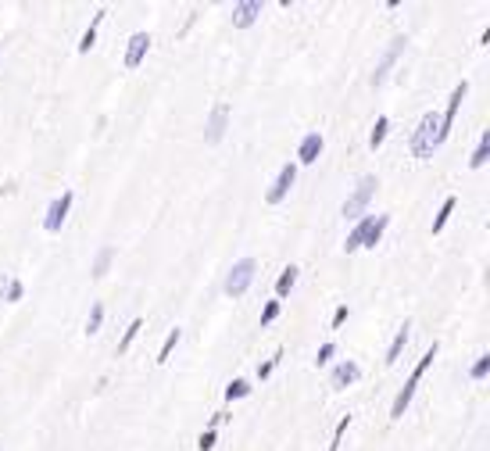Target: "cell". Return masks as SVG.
Listing matches in <instances>:
<instances>
[{
  "mask_svg": "<svg viewBox=\"0 0 490 451\" xmlns=\"http://www.w3.org/2000/svg\"><path fill=\"white\" fill-rule=\"evenodd\" d=\"M319 154H322V133H308V136L301 140V147H297V162L311 165Z\"/></svg>",
  "mask_w": 490,
  "mask_h": 451,
  "instance_id": "7c38bea8",
  "label": "cell"
},
{
  "mask_svg": "<svg viewBox=\"0 0 490 451\" xmlns=\"http://www.w3.org/2000/svg\"><path fill=\"white\" fill-rule=\"evenodd\" d=\"M387 226H390V215H372V222H369V229H365V240H361V247H376Z\"/></svg>",
  "mask_w": 490,
  "mask_h": 451,
  "instance_id": "9a60e30c",
  "label": "cell"
},
{
  "mask_svg": "<svg viewBox=\"0 0 490 451\" xmlns=\"http://www.w3.org/2000/svg\"><path fill=\"white\" fill-rule=\"evenodd\" d=\"M104 8L97 11V14H93V22H90V29H86V33H83V40H79V54H90L93 51V43H97V25L104 22Z\"/></svg>",
  "mask_w": 490,
  "mask_h": 451,
  "instance_id": "2e32d148",
  "label": "cell"
},
{
  "mask_svg": "<svg viewBox=\"0 0 490 451\" xmlns=\"http://www.w3.org/2000/svg\"><path fill=\"white\" fill-rule=\"evenodd\" d=\"M297 272H301L297 266H287V269H283V276L276 279V294H279V298H287V294L294 290V283H297Z\"/></svg>",
  "mask_w": 490,
  "mask_h": 451,
  "instance_id": "ac0fdd59",
  "label": "cell"
},
{
  "mask_svg": "<svg viewBox=\"0 0 490 451\" xmlns=\"http://www.w3.org/2000/svg\"><path fill=\"white\" fill-rule=\"evenodd\" d=\"M247 394H250V383H247V380H233V383L226 387V398H229V401H236V398H247Z\"/></svg>",
  "mask_w": 490,
  "mask_h": 451,
  "instance_id": "d4e9b609",
  "label": "cell"
},
{
  "mask_svg": "<svg viewBox=\"0 0 490 451\" xmlns=\"http://www.w3.org/2000/svg\"><path fill=\"white\" fill-rule=\"evenodd\" d=\"M376 186H379L376 176H361V179H358V186L351 190V197H347L344 208H340L344 219H361V215H365L369 201H372V194H376Z\"/></svg>",
  "mask_w": 490,
  "mask_h": 451,
  "instance_id": "7a4b0ae2",
  "label": "cell"
},
{
  "mask_svg": "<svg viewBox=\"0 0 490 451\" xmlns=\"http://www.w3.org/2000/svg\"><path fill=\"white\" fill-rule=\"evenodd\" d=\"M344 322H347V308L340 305V308H337V312H333V326H344Z\"/></svg>",
  "mask_w": 490,
  "mask_h": 451,
  "instance_id": "d6a6232c",
  "label": "cell"
},
{
  "mask_svg": "<svg viewBox=\"0 0 490 451\" xmlns=\"http://www.w3.org/2000/svg\"><path fill=\"white\" fill-rule=\"evenodd\" d=\"M404 51V36H394L390 40V47L383 51V57H379V65H376V72H372V86H383V79L390 75V68H394V61H398V54Z\"/></svg>",
  "mask_w": 490,
  "mask_h": 451,
  "instance_id": "ba28073f",
  "label": "cell"
},
{
  "mask_svg": "<svg viewBox=\"0 0 490 451\" xmlns=\"http://www.w3.org/2000/svg\"><path fill=\"white\" fill-rule=\"evenodd\" d=\"M258 14H261V0H240V4H233V25L250 29L258 22Z\"/></svg>",
  "mask_w": 490,
  "mask_h": 451,
  "instance_id": "9c48e42d",
  "label": "cell"
},
{
  "mask_svg": "<svg viewBox=\"0 0 490 451\" xmlns=\"http://www.w3.org/2000/svg\"><path fill=\"white\" fill-rule=\"evenodd\" d=\"M101 322H104V305H93L90 308V319H86V333L93 337V333L101 330Z\"/></svg>",
  "mask_w": 490,
  "mask_h": 451,
  "instance_id": "cb8c5ba5",
  "label": "cell"
},
{
  "mask_svg": "<svg viewBox=\"0 0 490 451\" xmlns=\"http://www.w3.org/2000/svg\"><path fill=\"white\" fill-rule=\"evenodd\" d=\"M358 376H361V369L354 362H340L333 369V376H329V387H333V391H344V387H351Z\"/></svg>",
  "mask_w": 490,
  "mask_h": 451,
  "instance_id": "8fae6325",
  "label": "cell"
},
{
  "mask_svg": "<svg viewBox=\"0 0 490 451\" xmlns=\"http://www.w3.org/2000/svg\"><path fill=\"white\" fill-rule=\"evenodd\" d=\"M347 426H351V415H344L340 423H337V430H333V444H329V451H337V448H340V441H344Z\"/></svg>",
  "mask_w": 490,
  "mask_h": 451,
  "instance_id": "4316f807",
  "label": "cell"
},
{
  "mask_svg": "<svg viewBox=\"0 0 490 451\" xmlns=\"http://www.w3.org/2000/svg\"><path fill=\"white\" fill-rule=\"evenodd\" d=\"M226 126H229V104L226 101H215L208 122H204V144H218L226 136Z\"/></svg>",
  "mask_w": 490,
  "mask_h": 451,
  "instance_id": "5b68a950",
  "label": "cell"
},
{
  "mask_svg": "<svg viewBox=\"0 0 490 451\" xmlns=\"http://www.w3.org/2000/svg\"><path fill=\"white\" fill-rule=\"evenodd\" d=\"M451 211H454V197H448L444 205H440V211H437V219H433V233H440L448 226V219H451Z\"/></svg>",
  "mask_w": 490,
  "mask_h": 451,
  "instance_id": "603a6c76",
  "label": "cell"
},
{
  "mask_svg": "<svg viewBox=\"0 0 490 451\" xmlns=\"http://www.w3.org/2000/svg\"><path fill=\"white\" fill-rule=\"evenodd\" d=\"M333 355H337V344H322L319 355H315V365H326L329 359H333Z\"/></svg>",
  "mask_w": 490,
  "mask_h": 451,
  "instance_id": "f1b7e54d",
  "label": "cell"
},
{
  "mask_svg": "<svg viewBox=\"0 0 490 451\" xmlns=\"http://www.w3.org/2000/svg\"><path fill=\"white\" fill-rule=\"evenodd\" d=\"M255 276H258L255 258H240V261H233V269H229V276H226V294H229V298H244L247 287L255 283Z\"/></svg>",
  "mask_w": 490,
  "mask_h": 451,
  "instance_id": "3957f363",
  "label": "cell"
},
{
  "mask_svg": "<svg viewBox=\"0 0 490 451\" xmlns=\"http://www.w3.org/2000/svg\"><path fill=\"white\" fill-rule=\"evenodd\" d=\"M437 129H440V115H437V112L422 115L419 129L412 133V154H415V158H433V151L440 147V140H437Z\"/></svg>",
  "mask_w": 490,
  "mask_h": 451,
  "instance_id": "6da1fadb",
  "label": "cell"
},
{
  "mask_svg": "<svg viewBox=\"0 0 490 451\" xmlns=\"http://www.w3.org/2000/svg\"><path fill=\"white\" fill-rule=\"evenodd\" d=\"M144 330V319H133L129 326H125V333H122V340H118V355H125L133 348V340H136V333Z\"/></svg>",
  "mask_w": 490,
  "mask_h": 451,
  "instance_id": "d6986e66",
  "label": "cell"
},
{
  "mask_svg": "<svg viewBox=\"0 0 490 451\" xmlns=\"http://www.w3.org/2000/svg\"><path fill=\"white\" fill-rule=\"evenodd\" d=\"M387 129H390V118H387V115H379V118H376V126H372V133H369V147H372V151L387 140Z\"/></svg>",
  "mask_w": 490,
  "mask_h": 451,
  "instance_id": "ffe728a7",
  "label": "cell"
},
{
  "mask_svg": "<svg viewBox=\"0 0 490 451\" xmlns=\"http://www.w3.org/2000/svg\"><path fill=\"white\" fill-rule=\"evenodd\" d=\"M276 319H279V301H268V305L261 308V326L276 322Z\"/></svg>",
  "mask_w": 490,
  "mask_h": 451,
  "instance_id": "83f0119b",
  "label": "cell"
},
{
  "mask_svg": "<svg viewBox=\"0 0 490 451\" xmlns=\"http://www.w3.org/2000/svg\"><path fill=\"white\" fill-rule=\"evenodd\" d=\"M408 337H412V326H401V330L398 333H394V340H390V348H387V365H394V362H398L401 359V351L408 348Z\"/></svg>",
  "mask_w": 490,
  "mask_h": 451,
  "instance_id": "4fadbf2b",
  "label": "cell"
},
{
  "mask_svg": "<svg viewBox=\"0 0 490 451\" xmlns=\"http://www.w3.org/2000/svg\"><path fill=\"white\" fill-rule=\"evenodd\" d=\"M112 258H115V251H112V247H101V251H97V258H93V276H104L107 272V266H112Z\"/></svg>",
  "mask_w": 490,
  "mask_h": 451,
  "instance_id": "7402d4cb",
  "label": "cell"
},
{
  "mask_svg": "<svg viewBox=\"0 0 490 451\" xmlns=\"http://www.w3.org/2000/svg\"><path fill=\"white\" fill-rule=\"evenodd\" d=\"M487 372H490V355H480V359H476V362H472V369H469V376H472V380H483V376H487Z\"/></svg>",
  "mask_w": 490,
  "mask_h": 451,
  "instance_id": "484cf974",
  "label": "cell"
},
{
  "mask_svg": "<svg viewBox=\"0 0 490 451\" xmlns=\"http://www.w3.org/2000/svg\"><path fill=\"white\" fill-rule=\"evenodd\" d=\"M465 93H469V83L462 79L454 90H451V97H448V107H444V115H440V129H437V140L444 144V140L451 136V126H454V115H458V107H462L465 101Z\"/></svg>",
  "mask_w": 490,
  "mask_h": 451,
  "instance_id": "277c9868",
  "label": "cell"
},
{
  "mask_svg": "<svg viewBox=\"0 0 490 451\" xmlns=\"http://www.w3.org/2000/svg\"><path fill=\"white\" fill-rule=\"evenodd\" d=\"M197 448H201V451H211V448H215V430H204L201 441H197Z\"/></svg>",
  "mask_w": 490,
  "mask_h": 451,
  "instance_id": "1f68e13d",
  "label": "cell"
},
{
  "mask_svg": "<svg viewBox=\"0 0 490 451\" xmlns=\"http://www.w3.org/2000/svg\"><path fill=\"white\" fill-rule=\"evenodd\" d=\"M279 359H283V355L276 351V359H268V362H261V365H258V380H265V376H272V369H276V362H279Z\"/></svg>",
  "mask_w": 490,
  "mask_h": 451,
  "instance_id": "4dcf8cb0",
  "label": "cell"
},
{
  "mask_svg": "<svg viewBox=\"0 0 490 451\" xmlns=\"http://www.w3.org/2000/svg\"><path fill=\"white\" fill-rule=\"evenodd\" d=\"M147 51H151V36L147 33H133L129 47H125V68H136L140 61L147 57Z\"/></svg>",
  "mask_w": 490,
  "mask_h": 451,
  "instance_id": "30bf717a",
  "label": "cell"
},
{
  "mask_svg": "<svg viewBox=\"0 0 490 451\" xmlns=\"http://www.w3.org/2000/svg\"><path fill=\"white\" fill-rule=\"evenodd\" d=\"M294 179H297V165H294V162H287V165H283V168H279V176H276V183H272V186H268V194H265V201H268V205H279V201H283V197H287V194H290V186H294Z\"/></svg>",
  "mask_w": 490,
  "mask_h": 451,
  "instance_id": "52a82bcc",
  "label": "cell"
},
{
  "mask_svg": "<svg viewBox=\"0 0 490 451\" xmlns=\"http://www.w3.org/2000/svg\"><path fill=\"white\" fill-rule=\"evenodd\" d=\"M22 294H25L22 279H11V283H8V301H22Z\"/></svg>",
  "mask_w": 490,
  "mask_h": 451,
  "instance_id": "f546056e",
  "label": "cell"
},
{
  "mask_svg": "<svg viewBox=\"0 0 490 451\" xmlns=\"http://www.w3.org/2000/svg\"><path fill=\"white\" fill-rule=\"evenodd\" d=\"M68 208H72V190H65L61 197L51 201V208H47V219H43V229H47V233H57L61 226H65V219H68Z\"/></svg>",
  "mask_w": 490,
  "mask_h": 451,
  "instance_id": "8992f818",
  "label": "cell"
},
{
  "mask_svg": "<svg viewBox=\"0 0 490 451\" xmlns=\"http://www.w3.org/2000/svg\"><path fill=\"white\" fill-rule=\"evenodd\" d=\"M369 222H372V215H361V219H358V226H354L351 233H347V240H344V251H347V255H351V251H358V247H361V240H365V229H369Z\"/></svg>",
  "mask_w": 490,
  "mask_h": 451,
  "instance_id": "5bb4252c",
  "label": "cell"
},
{
  "mask_svg": "<svg viewBox=\"0 0 490 451\" xmlns=\"http://www.w3.org/2000/svg\"><path fill=\"white\" fill-rule=\"evenodd\" d=\"M487 158H490V133L480 136V144H476V151H472V158H469V168H483Z\"/></svg>",
  "mask_w": 490,
  "mask_h": 451,
  "instance_id": "e0dca14e",
  "label": "cell"
},
{
  "mask_svg": "<svg viewBox=\"0 0 490 451\" xmlns=\"http://www.w3.org/2000/svg\"><path fill=\"white\" fill-rule=\"evenodd\" d=\"M179 340H183V330H168V337H165V344H162V351H157V362H168V355L172 351H176V344H179Z\"/></svg>",
  "mask_w": 490,
  "mask_h": 451,
  "instance_id": "44dd1931",
  "label": "cell"
}]
</instances>
